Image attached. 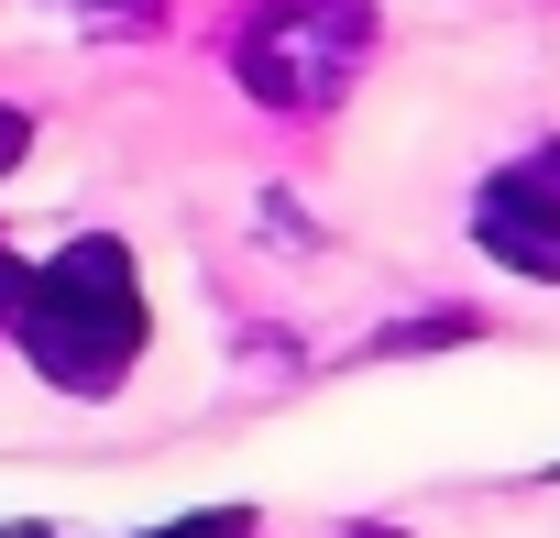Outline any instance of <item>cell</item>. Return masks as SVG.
Listing matches in <instances>:
<instances>
[{"instance_id": "1", "label": "cell", "mask_w": 560, "mask_h": 538, "mask_svg": "<svg viewBox=\"0 0 560 538\" xmlns=\"http://www.w3.org/2000/svg\"><path fill=\"white\" fill-rule=\"evenodd\" d=\"M12 341L23 363L56 385V396H121L154 352V297H143V264L132 242L110 231H78L67 253H45L23 276V308H12Z\"/></svg>"}, {"instance_id": "2", "label": "cell", "mask_w": 560, "mask_h": 538, "mask_svg": "<svg viewBox=\"0 0 560 538\" xmlns=\"http://www.w3.org/2000/svg\"><path fill=\"white\" fill-rule=\"evenodd\" d=\"M374 56V0H253L242 12V89L264 110H330Z\"/></svg>"}, {"instance_id": "3", "label": "cell", "mask_w": 560, "mask_h": 538, "mask_svg": "<svg viewBox=\"0 0 560 538\" xmlns=\"http://www.w3.org/2000/svg\"><path fill=\"white\" fill-rule=\"evenodd\" d=\"M472 242H483V264H505V276H527V286H560V198L516 165V176H483V198H472Z\"/></svg>"}, {"instance_id": "4", "label": "cell", "mask_w": 560, "mask_h": 538, "mask_svg": "<svg viewBox=\"0 0 560 538\" xmlns=\"http://www.w3.org/2000/svg\"><path fill=\"white\" fill-rule=\"evenodd\" d=\"M89 12L121 23V34H154V23H165V0H89Z\"/></svg>"}, {"instance_id": "5", "label": "cell", "mask_w": 560, "mask_h": 538, "mask_svg": "<svg viewBox=\"0 0 560 538\" xmlns=\"http://www.w3.org/2000/svg\"><path fill=\"white\" fill-rule=\"evenodd\" d=\"M23 154H34V121H23V110H12V100H0V176H12V165H23Z\"/></svg>"}, {"instance_id": "6", "label": "cell", "mask_w": 560, "mask_h": 538, "mask_svg": "<svg viewBox=\"0 0 560 538\" xmlns=\"http://www.w3.org/2000/svg\"><path fill=\"white\" fill-rule=\"evenodd\" d=\"M23 276H34V264H23V253H0V330H12V308H23Z\"/></svg>"}, {"instance_id": "7", "label": "cell", "mask_w": 560, "mask_h": 538, "mask_svg": "<svg viewBox=\"0 0 560 538\" xmlns=\"http://www.w3.org/2000/svg\"><path fill=\"white\" fill-rule=\"evenodd\" d=\"M527 176H538V187L560 198V143H538V154H527Z\"/></svg>"}, {"instance_id": "8", "label": "cell", "mask_w": 560, "mask_h": 538, "mask_svg": "<svg viewBox=\"0 0 560 538\" xmlns=\"http://www.w3.org/2000/svg\"><path fill=\"white\" fill-rule=\"evenodd\" d=\"M0 538H67V527H45V516H34V527H0Z\"/></svg>"}, {"instance_id": "9", "label": "cell", "mask_w": 560, "mask_h": 538, "mask_svg": "<svg viewBox=\"0 0 560 538\" xmlns=\"http://www.w3.org/2000/svg\"><path fill=\"white\" fill-rule=\"evenodd\" d=\"M352 538H407V527H352Z\"/></svg>"}]
</instances>
